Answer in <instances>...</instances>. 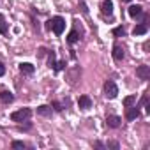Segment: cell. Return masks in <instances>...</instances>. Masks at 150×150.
<instances>
[{
  "label": "cell",
  "mask_w": 150,
  "mask_h": 150,
  "mask_svg": "<svg viewBox=\"0 0 150 150\" xmlns=\"http://www.w3.org/2000/svg\"><path fill=\"white\" fill-rule=\"evenodd\" d=\"M4 72H6V67H4L2 62H0V76H4Z\"/></svg>",
  "instance_id": "obj_24"
},
{
  "label": "cell",
  "mask_w": 150,
  "mask_h": 150,
  "mask_svg": "<svg viewBox=\"0 0 150 150\" xmlns=\"http://www.w3.org/2000/svg\"><path fill=\"white\" fill-rule=\"evenodd\" d=\"M20 71H21L23 74H32V72L35 71V67H34L32 64H28V62H23V64H20Z\"/></svg>",
  "instance_id": "obj_12"
},
{
  "label": "cell",
  "mask_w": 150,
  "mask_h": 150,
  "mask_svg": "<svg viewBox=\"0 0 150 150\" xmlns=\"http://www.w3.org/2000/svg\"><path fill=\"white\" fill-rule=\"evenodd\" d=\"M138 117H139V110H138V106H136V104H132V106H127L125 118H127V120H136Z\"/></svg>",
  "instance_id": "obj_5"
},
{
  "label": "cell",
  "mask_w": 150,
  "mask_h": 150,
  "mask_svg": "<svg viewBox=\"0 0 150 150\" xmlns=\"http://www.w3.org/2000/svg\"><path fill=\"white\" fill-rule=\"evenodd\" d=\"M124 57H125L124 48H122L120 44H115V46H113V58H115L117 62H122V60H124Z\"/></svg>",
  "instance_id": "obj_7"
},
{
  "label": "cell",
  "mask_w": 150,
  "mask_h": 150,
  "mask_svg": "<svg viewBox=\"0 0 150 150\" xmlns=\"http://www.w3.org/2000/svg\"><path fill=\"white\" fill-rule=\"evenodd\" d=\"M120 122H122V118H120V117H117V115H108V118H106L108 127H113V129L120 127Z\"/></svg>",
  "instance_id": "obj_8"
},
{
  "label": "cell",
  "mask_w": 150,
  "mask_h": 150,
  "mask_svg": "<svg viewBox=\"0 0 150 150\" xmlns=\"http://www.w3.org/2000/svg\"><path fill=\"white\" fill-rule=\"evenodd\" d=\"M146 103H148V94H145L143 99H141V104H146Z\"/></svg>",
  "instance_id": "obj_25"
},
{
  "label": "cell",
  "mask_w": 150,
  "mask_h": 150,
  "mask_svg": "<svg viewBox=\"0 0 150 150\" xmlns=\"http://www.w3.org/2000/svg\"><path fill=\"white\" fill-rule=\"evenodd\" d=\"M127 13H129L131 18H136V16H139V14L143 13V7H141V6H131V7L127 9Z\"/></svg>",
  "instance_id": "obj_11"
},
{
  "label": "cell",
  "mask_w": 150,
  "mask_h": 150,
  "mask_svg": "<svg viewBox=\"0 0 150 150\" xmlns=\"http://www.w3.org/2000/svg\"><path fill=\"white\" fill-rule=\"evenodd\" d=\"M0 99H2V103H6V104H9V103H13V101H14V96H13L11 92H7V90H4V92H0Z\"/></svg>",
  "instance_id": "obj_13"
},
{
  "label": "cell",
  "mask_w": 150,
  "mask_h": 150,
  "mask_svg": "<svg viewBox=\"0 0 150 150\" xmlns=\"http://www.w3.org/2000/svg\"><path fill=\"white\" fill-rule=\"evenodd\" d=\"M30 115H32V110L30 108H21V110L11 113V120L13 122H23V120H28Z\"/></svg>",
  "instance_id": "obj_2"
},
{
  "label": "cell",
  "mask_w": 150,
  "mask_h": 150,
  "mask_svg": "<svg viewBox=\"0 0 150 150\" xmlns=\"http://www.w3.org/2000/svg\"><path fill=\"white\" fill-rule=\"evenodd\" d=\"M11 146H13V148H25L27 145H25L23 141H13V145H11Z\"/></svg>",
  "instance_id": "obj_21"
},
{
  "label": "cell",
  "mask_w": 150,
  "mask_h": 150,
  "mask_svg": "<svg viewBox=\"0 0 150 150\" xmlns=\"http://www.w3.org/2000/svg\"><path fill=\"white\" fill-rule=\"evenodd\" d=\"M124 34H125V28H124V27H117V28L113 30V35H115V37H122Z\"/></svg>",
  "instance_id": "obj_18"
},
{
  "label": "cell",
  "mask_w": 150,
  "mask_h": 150,
  "mask_svg": "<svg viewBox=\"0 0 150 150\" xmlns=\"http://www.w3.org/2000/svg\"><path fill=\"white\" fill-rule=\"evenodd\" d=\"M78 104H80V108H81V110H88V108L92 106V101H90V97H88V96H81V97L78 99Z\"/></svg>",
  "instance_id": "obj_9"
},
{
  "label": "cell",
  "mask_w": 150,
  "mask_h": 150,
  "mask_svg": "<svg viewBox=\"0 0 150 150\" xmlns=\"http://www.w3.org/2000/svg\"><path fill=\"white\" fill-rule=\"evenodd\" d=\"M48 65L50 67H55V51H50L48 53Z\"/></svg>",
  "instance_id": "obj_19"
},
{
  "label": "cell",
  "mask_w": 150,
  "mask_h": 150,
  "mask_svg": "<svg viewBox=\"0 0 150 150\" xmlns=\"http://www.w3.org/2000/svg\"><path fill=\"white\" fill-rule=\"evenodd\" d=\"M64 67H65V60H60L58 64H55V67H53V69H55V71H62Z\"/></svg>",
  "instance_id": "obj_20"
},
{
  "label": "cell",
  "mask_w": 150,
  "mask_h": 150,
  "mask_svg": "<svg viewBox=\"0 0 150 150\" xmlns=\"http://www.w3.org/2000/svg\"><path fill=\"white\" fill-rule=\"evenodd\" d=\"M80 37H81V35H80L78 30H71L69 35H67V42H69V44H74V42H78V41H80Z\"/></svg>",
  "instance_id": "obj_10"
},
{
  "label": "cell",
  "mask_w": 150,
  "mask_h": 150,
  "mask_svg": "<svg viewBox=\"0 0 150 150\" xmlns=\"http://www.w3.org/2000/svg\"><path fill=\"white\" fill-rule=\"evenodd\" d=\"M37 115H41V117H50V115H51V106H46V104L39 106V108H37Z\"/></svg>",
  "instance_id": "obj_14"
},
{
  "label": "cell",
  "mask_w": 150,
  "mask_h": 150,
  "mask_svg": "<svg viewBox=\"0 0 150 150\" xmlns=\"http://www.w3.org/2000/svg\"><path fill=\"white\" fill-rule=\"evenodd\" d=\"M53 108H55L57 111H62V106H60V103H53Z\"/></svg>",
  "instance_id": "obj_23"
},
{
  "label": "cell",
  "mask_w": 150,
  "mask_h": 150,
  "mask_svg": "<svg viewBox=\"0 0 150 150\" xmlns=\"http://www.w3.org/2000/svg\"><path fill=\"white\" fill-rule=\"evenodd\" d=\"M46 28H48V30H53L57 35H60V34L64 32V28H65V21H64V18L55 16V18H51V20L46 23Z\"/></svg>",
  "instance_id": "obj_1"
},
{
  "label": "cell",
  "mask_w": 150,
  "mask_h": 150,
  "mask_svg": "<svg viewBox=\"0 0 150 150\" xmlns=\"http://www.w3.org/2000/svg\"><path fill=\"white\" fill-rule=\"evenodd\" d=\"M0 34H7V23L2 14H0Z\"/></svg>",
  "instance_id": "obj_17"
},
{
  "label": "cell",
  "mask_w": 150,
  "mask_h": 150,
  "mask_svg": "<svg viewBox=\"0 0 150 150\" xmlns=\"http://www.w3.org/2000/svg\"><path fill=\"white\" fill-rule=\"evenodd\" d=\"M106 146H108V148H115V150H118V143H117V141H108Z\"/></svg>",
  "instance_id": "obj_22"
},
{
  "label": "cell",
  "mask_w": 150,
  "mask_h": 150,
  "mask_svg": "<svg viewBox=\"0 0 150 150\" xmlns=\"http://www.w3.org/2000/svg\"><path fill=\"white\" fill-rule=\"evenodd\" d=\"M101 13L104 16H111L113 14V2L111 0H103V4H101Z\"/></svg>",
  "instance_id": "obj_6"
},
{
  "label": "cell",
  "mask_w": 150,
  "mask_h": 150,
  "mask_svg": "<svg viewBox=\"0 0 150 150\" xmlns=\"http://www.w3.org/2000/svg\"><path fill=\"white\" fill-rule=\"evenodd\" d=\"M104 92H106V97L108 99H115L118 96V88H117V85L113 81H106L104 83Z\"/></svg>",
  "instance_id": "obj_3"
},
{
  "label": "cell",
  "mask_w": 150,
  "mask_h": 150,
  "mask_svg": "<svg viewBox=\"0 0 150 150\" xmlns=\"http://www.w3.org/2000/svg\"><path fill=\"white\" fill-rule=\"evenodd\" d=\"M146 30H148L146 25H136L134 30H132V34H134V35H143V34H146Z\"/></svg>",
  "instance_id": "obj_15"
},
{
  "label": "cell",
  "mask_w": 150,
  "mask_h": 150,
  "mask_svg": "<svg viewBox=\"0 0 150 150\" xmlns=\"http://www.w3.org/2000/svg\"><path fill=\"white\" fill-rule=\"evenodd\" d=\"M122 2H131V0H122Z\"/></svg>",
  "instance_id": "obj_27"
},
{
  "label": "cell",
  "mask_w": 150,
  "mask_h": 150,
  "mask_svg": "<svg viewBox=\"0 0 150 150\" xmlns=\"http://www.w3.org/2000/svg\"><path fill=\"white\" fill-rule=\"evenodd\" d=\"M132 104H136V96H127L124 99V106L127 108V106H132Z\"/></svg>",
  "instance_id": "obj_16"
},
{
  "label": "cell",
  "mask_w": 150,
  "mask_h": 150,
  "mask_svg": "<svg viewBox=\"0 0 150 150\" xmlns=\"http://www.w3.org/2000/svg\"><path fill=\"white\" fill-rule=\"evenodd\" d=\"M94 145H96V146H97V148H103V146H104V145H103V143H101V141H96V143H94Z\"/></svg>",
  "instance_id": "obj_26"
},
{
  "label": "cell",
  "mask_w": 150,
  "mask_h": 150,
  "mask_svg": "<svg viewBox=\"0 0 150 150\" xmlns=\"http://www.w3.org/2000/svg\"><path fill=\"white\" fill-rule=\"evenodd\" d=\"M136 76L139 78V80H150V67L148 65H139V67H136Z\"/></svg>",
  "instance_id": "obj_4"
}]
</instances>
